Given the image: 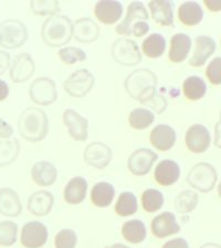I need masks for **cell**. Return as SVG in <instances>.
<instances>
[{
	"instance_id": "cell-1",
	"label": "cell",
	"mask_w": 221,
	"mask_h": 248,
	"mask_svg": "<svg viewBox=\"0 0 221 248\" xmlns=\"http://www.w3.org/2000/svg\"><path fill=\"white\" fill-rule=\"evenodd\" d=\"M19 133L30 142H39L49 133V121L42 109L29 107L20 115L18 121Z\"/></svg>"
},
{
	"instance_id": "cell-2",
	"label": "cell",
	"mask_w": 221,
	"mask_h": 248,
	"mask_svg": "<svg viewBox=\"0 0 221 248\" xmlns=\"http://www.w3.org/2000/svg\"><path fill=\"white\" fill-rule=\"evenodd\" d=\"M41 35L43 41L49 46H66L73 37V25L67 16H54L44 21Z\"/></svg>"
},
{
	"instance_id": "cell-3",
	"label": "cell",
	"mask_w": 221,
	"mask_h": 248,
	"mask_svg": "<svg viewBox=\"0 0 221 248\" xmlns=\"http://www.w3.org/2000/svg\"><path fill=\"white\" fill-rule=\"evenodd\" d=\"M28 30L25 23L16 19H7L0 23V46L6 49H18L25 45Z\"/></svg>"
},
{
	"instance_id": "cell-4",
	"label": "cell",
	"mask_w": 221,
	"mask_h": 248,
	"mask_svg": "<svg viewBox=\"0 0 221 248\" xmlns=\"http://www.w3.org/2000/svg\"><path fill=\"white\" fill-rule=\"evenodd\" d=\"M217 179H218V173L216 169L207 162H200L196 165L187 175L188 185L204 193L214 189Z\"/></svg>"
},
{
	"instance_id": "cell-5",
	"label": "cell",
	"mask_w": 221,
	"mask_h": 248,
	"mask_svg": "<svg viewBox=\"0 0 221 248\" xmlns=\"http://www.w3.org/2000/svg\"><path fill=\"white\" fill-rule=\"evenodd\" d=\"M111 53L116 62L125 66L137 65L142 61V54L137 45L127 38L116 40L112 46Z\"/></svg>"
},
{
	"instance_id": "cell-6",
	"label": "cell",
	"mask_w": 221,
	"mask_h": 248,
	"mask_svg": "<svg viewBox=\"0 0 221 248\" xmlns=\"http://www.w3.org/2000/svg\"><path fill=\"white\" fill-rule=\"evenodd\" d=\"M94 83V75L86 69H81L75 71L69 78L64 81L63 87L72 97L81 98L90 93Z\"/></svg>"
},
{
	"instance_id": "cell-7",
	"label": "cell",
	"mask_w": 221,
	"mask_h": 248,
	"mask_svg": "<svg viewBox=\"0 0 221 248\" xmlns=\"http://www.w3.org/2000/svg\"><path fill=\"white\" fill-rule=\"evenodd\" d=\"M157 78L151 70L140 69L134 71L126 78L125 89L133 98L137 99L144 92L156 87Z\"/></svg>"
},
{
	"instance_id": "cell-8",
	"label": "cell",
	"mask_w": 221,
	"mask_h": 248,
	"mask_svg": "<svg viewBox=\"0 0 221 248\" xmlns=\"http://www.w3.org/2000/svg\"><path fill=\"white\" fill-rule=\"evenodd\" d=\"M29 95L35 104L48 106L57 101V86H55V83L51 78H39L31 83Z\"/></svg>"
},
{
	"instance_id": "cell-9",
	"label": "cell",
	"mask_w": 221,
	"mask_h": 248,
	"mask_svg": "<svg viewBox=\"0 0 221 248\" xmlns=\"http://www.w3.org/2000/svg\"><path fill=\"white\" fill-rule=\"evenodd\" d=\"M84 160L96 169H105L113 158V153L107 145L100 141L87 145L83 154Z\"/></svg>"
},
{
	"instance_id": "cell-10",
	"label": "cell",
	"mask_w": 221,
	"mask_h": 248,
	"mask_svg": "<svg viewBox=\"0 0 221 248\" xmlns=\"http://www.w3.org/2000/svg\"><path fill=\"white\" fill-rule=\"evenodd\" d=\"M158 155L151 149L140 148L134 151L128 158L127 167L134 175H145L151 171L152 167L157 161Z\"/></svg>"
},
{
	"instance_id": "cell-11",
	"label": "cell",
	"mask_w": 221,
	"mask_h": 248,
	"mask_svg": "<svg viewBox=\"0 0 221 248\" xmlns=\"http://www.w3.org/2000/svg\"><path fill=\"white\" fill-rule=\"evenodd\" d=\"M148 13L145 5L142 1H133L128 5L125 19L116 27V32L122 35L132 34V30L135 25L140 21H147Z\"/></svg>"
},
{
	"instance_id": "cell-12",
	"label": "cell",
	"mask_w": 221,
	"mask_h": 248,
	"mask_svg": "<svg viewBox=\"0 0 221 248\" xmlns=\"http://www.w3.org/2000/svg\"><path fill=\"white\" fill-rule=\"evenodd\" d=\"M48 230L44 224L34 221L27 223L21 231V244L26 248H40L48 241Z\"/></svg>"
},
{
	"instance_id": "cell-13",
	"label": "cell",
	"mask_w": 221,
	"mask_h": 248,
	"mask_svg": "<svg viewBox=\"0 0 221 248\" xmlns=\"http://www.w3.org/2000/svg\"><path fill=\"white\" fill-rule=\"evenodd\" d=\"M63 122L72 138L76 141H85L88 137V121L73 109H66Z\"/></svg>"
},
{
	"instance_id": "cell-14",
	"label": "cell",
	"mask_w": 221,
	"mask_h": 248,
	"mask_svg": "<svg viewBox=\"0 0 221 248\" xmlns=\"http://www.w3.org/2000/svg\"><path fill=\"white\" fill-rule=\"evenodd\" d=\"M211 142L210 133L204 125L196 124L188 128L186 133V146L191 153L203 154Z\"/></svg>"
},
{
	"instance_id": "cell-15",
	"label": "cell",
	"mask_w": 221,
	"mask_h": 248,
	"mask_svg": "<svg viewBox=\"0 0 221 248\" xmlns=\"http://www.w3.org/2000/svg\"><path fill=\"white\" fill-rule=\"evenodd\" d=\"M35 64L30 54L22 53L14 59L10 66V78L15 83H22L34 73Z\"/></svg>"
},
{
	"instance_id": "cell-16",
	"label": "cell",
	"mask_w": 221,
	"mask_h": 248,
	"mask_svg": "<svg viewBox=\"0 0 221 248\" xmlns=\"http://www.w3.org/2000/svg\"><path fill=\"white\" fill-rule=\"evenodd\" d=\"M152 233L155 237L165 238L170 235H175L180 231L179 224L176 217L170 212H164L152 221Z\"/></svg>"
},
{
	"instance_id": "cell-17",
	"label": "cell",
	"mask_w": 221,
	"mask_h": 248,
	"mask_svg": "<svg viewBox=\"0 0 221 248\" xmlns=\"http://www.w3.org/2000/svg\"><path fill=\"white\" fill-rule=\"evenodd\" d=\"M94 14L99 21L104 25H113L122 18L123 5L119 1L103 0V1L96 2Z\"/></svg>"
},
{
	"instance_id": "cell-18",
	"label": "cell",
	"mask_w": 221,
	"mask_h": 248,
	"mask_svg": "<svg viewBox=\"0 0 221 248\" xmlns=\"http://www.w3.org/2000/svg\"><path fill=\"white\" fill-rule=\"evenodd\" d=\"M180 175V168L178 163L172 160H163L155 168L154 178L158 185L170 186L178 181Z\"/></svg>"
},
{
	"instance_id": "cell-19",
	"label": "cell",
	"mask_w": 221,
	"mask_h": 248,
	"mask_svg": "<svg viewBox=\"0 0 221 248\" xmlns=\"http://www.w3.org/2000/svg\"><path fill=\"white\" fill-rule=\"evenodd\" d=\"M152 17L160 26H174L175 3L170 0H153L148 3Z\"/></svg>"
},
{
	"instance_id": "cell-20",
	"label": "cell",
	"mask_w": 221,
	"mask_h": 248,
	"mask_svg": "<svg viewBox=\"0 0 221 248\" xmlns=\"http://www.w3.org/2000/svg\"><path fill=\"white\" fill-rule=\"evenodd\" d=\"M176 131L168 125H157L151 133V142L159 151H168L175 146Z\"/></svg>"
},
{
	"instance_id": "cell-21",
	"label": "cell",
	"mask_w": 221,
	"mask_h": 248,
	"mask_svg": "<svg viewBox=\"0 0 221 248\" xmlns=\"http://www.w3.org/2000/svg\"><path fill=\"white\" fill-rule=\"evenodd\" d=\"M195 53L190 59L189 64L191 66H203L207 60L214 54L216 51V43L214 39L207 35H199L195 39Z\"/></svg>"
},
{
	"instance_id": "cell-22",
	"label": "cell",
	"mask_w": 221,
	"mask_h": 248,
	"mask_svg": "<svg viewBox=\"0 0 221 248\" xmlns=\"http://www.w3.org/2000/svg\"><path fill=\"white\" fill-rule=\"evenodd\" d=\"M54 203L52 193L48 191H38L31 195L28 201V210L35 217H44L49 214Z\"/></svg>"
},
{
	"instance_id": "cell-23",
	"label": "cell",
	"mask_w": 221,
	"mask_h": 248,
	"mask_svg": "<svg viewBox=\"0 0 221 248\" xmlns=\"http://www.w3.org/2000/svg\"><path fill=\"white\" fill-rule=\"evenodd\" d=\"M100 35V28L90 18L76 20L73 25V37L81 43H91Z\"/></svg>"
},
{
	"instance_id": "cell-24",
	"label": "cell",
	"mask_w": 221,
	"mask_h": 248,
	"mask_svg": "<svg viewBox=\"0 0 221 248\" xmlns=\"http://www.w3.org/2000/svg\"><path fill=\"white\" fill-rule=\"evenodd\" d=\"M87 192V181L82 177L72 178L68 182L67 186L64 187L63 198L64 201L71 204V205H76L84 201L86 197Z\"/></svg>"
},
{
	"instance_id": "cell-25",
	"label": "cell",
	"mask_w": 221,
	"mask_h": 248,
	"mask_svg": "<svg viewBox=\"0 0 221 248\" xmlns=\"http://www.w3.org/2000/svg\"><path fill=\"white\" fill-rule=\"evenodd\" d=\"M34 181L40 186H49L53 185L58 178V170L51 162H35L31 169Z\"/></svg>"
},
{
	"instance_id": "cell-26",
	"label": "cell",
	"mask_w": 221,
	"mask_h": 248,
	"mask_svg": "<svg viewBox=\"0 0 221 248\" xmlns=\"http://www.w3.org/2000/svg\"><path fill=\"white\" fill-rule=\"evenodd\" d=\"M191 47V39L185 33H176L170 39L168 58L172 63H180L186 60Z\"/></svg>"
},
{
	"instance_id": "cell-27",
	"label": "cell",
	"mask_w": 221,
	"mask_h": 248,
	"mask_svg": "<svg viewBox=\"0 0 221 248\" xmlns=\"http://www.w3.org/2000/svg\"><path fill=\"white\" fill-rule=\"evenodd\" d=\"M21 211L22 206L17 192L9 187L0 190V214L15 217L20 215Z\"/></svg>"
},
{
	"instance_id": "cell-28",
	"label": "cell",
	"mask_w": 221,
	"mask_h": 248,
	"mask_svg": "<svg viewBox=\"0 0 221 248\" xmlns=\"http://www.w3.org/2000/svg\"><path fill=\"white\" fill-rule=\"evenodd\" d=\"M178 18L186 26H196L204 19V11L198 2L186 1L179 6Z\"/></svg>"
},
{
	"instance_id": "cell-29",
	"label": "cell",
	"mask_w": 221,
	"mask_h": 248,
	"mask_svg": "<svg viewBox=\"0 0 221 248\" xmlns=\"http://www.w3.org/2000/svg\"><path fill=\"white\" fill-rule=\"evenodd\" d=\"M115 197L114 186L108 182H98L91 191V201L98 207H107Z\"/></svg>"
},
{
	"instance_id": "cell-30",
	"label": "cell",
	"mask_w": 221,
	"mask_h": 248,
	"mask_svg": "<svg viewBox=\"0 0 221 248\" xmlns=\"http://www.w3.org/2000/svg\"><path fill=\"white\" fill-rule=\"evenodd\" d=\"M20 145L17 138L0 136V167L9 166L17 159Z\"/></svg>"
},
{
	"instance_id": "cell-31",
	"label": "cell",
	"mask_w": 221,
	"mask_h": 248,
	"mask_svg": "<svg viewBox=\"0 0 221 248\" xmlns=\"http://www.w3.org/2000/svg\"><path fill=\"white\" fill-rule=\"evenodd\" d=\"M123 237L132 244H139L145 241L147 230L145 224L139 219H131L125 222L122 227Z\"/></svg>"
},
{
	"instance_id": "cell-32",
	"label": "cell",
	"mask_w": 221,
	"mask_h": 248,
	"mask_svg": "<svg viewBox=\"0 0 221 248\" xmlns=\"http://www.w3.org/2000/svg\"><path fill=\"white\" fill-rule=\"evenodd\" d=\"M142 50L151 59L162 57L166 50V39L160 33H152L143 41Z\"/></svg>"
},
{
	"instance_id": "cell-33",
	"label": "cell",
	"mask_w": 221,
	"mask_h": 248,
	"mask_svg": "<svg viewBox=\"0 0 221 248\" xmlns=\"http://www.w3.org/2000/svg\"><path fill=\"white\" fill-rule=\"evenodd\" d=\"M184 95L189 101H199L207 93V85L199 77H189L183 84Z\"/></svg>"
},
{
	"instance_id": "cell-34",
	"label": "cell",
	"mask_w": 221,
	"mask_h": 248,
	"mask_svg": "<svg viewBox=\"0 0 221 248\" xmlns=\"http://www.w3.org/2000/svg\"><path fill=\"white\" fill-rule=\"evenodd\" d=\"M138 210L137 199L132 192H123L119 194L118 202L115 204V212L119 217H126L135 214Z\"/></svg>"
},
{
	"instance_id": "cell-35",
	"label": "cell",
	"mask_w": 221,
	"mask_h": 248,
	"mask_svg": "<svg viewBox=\"0 0 221 248\" xmlns=\"http://www.w3.org/2000/svg\"><path fill=\"white\" fill-rule=\"evenodd\" d=\"M137 99L143 105L150 107V108L155 110L157 114H162L167 107V101L163 96L156 93V87L145 91L143 94L139 95Z\"/></svg>"
},
{
	"instance_id": "cell-36",
	"label": "cell",
	"mask_w": 221,
	"mask_h": 248,
	"mask_svg": "<svg viewBox=\"0 0 221 248\" xmlns=\"http://www.w3.org/2000/svg\"><path fill=\"white\" fill-rule=\"evenodd\" d=\"M199 202V197L196 192L185 190L176 198V210L180 214H188L194 211Z\"/></svg>"
},
{
	"instance_id": "cell-37",
	"label": "cell",
	"mask_w": 221,
	"mask_h": 248,
	"mask_svg": "<svg viewBox=\"0 0 221 248\" xmlns=\"http://www.w3.org/2000/svg\"><path fill=\"white\" fill-rule=\"evenodd\" d=\"M155 121V115L145 108H135L131 111L128 122L130 125L137 130H143L150 127Z\"/></svg>"
},
{
	"instance_id": "cell-38",
	"label": "cell",
	"mask_w": 221,
	"mask_h": 248,
	"mask_svg": "<svg viewBox=\"0 0 221 248\" xmlns=\"http://www.w3.org/2000/svg\"><path fill=\"white\" fill-rule=\"evenodd\" d=\"M165 199L160 191L156 189H147L142 194V205L143 209L148 213H154L162 209Z\"/></svg>"
},
{
	"instance_id": "cell-39",
	"label": "cell",
	"mask_w": 221,
	"mask_h": 248,
	"mask_svg": "<svg viewBox=\"0 0 221 248\" xmlns=\"http://www.w3.org/2000/svg\"><path fill=\"white\" fill-rule=\"evenodd\" d=\"M18 226L10 221L0 222V246H11L17 241Z\"/></svg>"
},
{
	"instance_id": "cell-40",
	"label": "cell",
	"mask_w": 221,
	"mask_h": 248,
	"mask_svg": "<svg viewBox=\"0 0 221 248\" xmlns=\"http://www.w3.org/2000/svg\"><path fill=\"white\" fill-rule=\"evenodd\" d=\"M59 57L66 64H75L86 60V53L80 47L67 46L59 51Z\"/></svg>"
},
{
	"instance_id": "cell-41",
	"label": "cell",
	"mask_w": 221,
	"mask_h": 248,
	"mask_svg": "<svg viewBox=\"0 0 221 248\" xmlns=\"http://www.w3.org/2000/svg\"><path fill=\"white\" fill-rule=\"evenodd\" d=\"M30 7L32 11L35 15L39 16H53L60 10V5L58 1H47V0H43V1H38V0H34V1H31Z\"/></svg>"
},
{
	"instance_id": "cell-42",
	"label": "cell",
	"mask_w": 221,
	"mask_h": 248,
	"mask_svg": "<svg viewBox=\"0 0 221 248\" xmlns=\"http://www.w3.org/2000/svg\"><path fill=\"white\" fill-rule=\"evenodd\" d=\"M78 244V236L72 230H61L55 235L54 246L55 248H75Z\"/></svg>"
},
{
	"instance_id": "cell-43",
	"label": "cell",
	"mask_w": 221,
	"mask_h": 248,
	"mask_svg": "<svg viewBox=\"0 0 221 248\" xmlns=\"http://www.w3.org/2000/svg\"><path fill=\"white\" fill-rule=\"evenodd\" d=\"M206 75L209 81L214 85L221 84V58H215L208 64Z\"/></svg>"
},
{
	"instance_id": "cell-44",
	"label": "cell",
	"mask_w": 221,
	"mask_h": 248,
	"mask_svg": "<svg viewBox=\"0 0 221 248\" xmlns=\"http://www.w3.org/2000/svg\"><path fill=\"white\" fill-rule=\"evenodd\" d=\"M148 31H150V25H148L147 21H140L133 28L132 34H134L137 38H140L144 37Z\"/></svg>"
},
{
	"instance_id": "cell-45",
	"label": "cell",
	"mask_w": 221,
	"mask_h": 248,
	"mask_svg": "<svg viewBox=\"0 0 221 248\" xmlns=\"http://www.w3.org/2000/svg\"><path fill=\"white\" fill-rule=\"evenodd\" d=\"M162 248H189L188 242L184 238H175L164 244Z\"/></svg>"
},
{
	"instance_id": "cell-46",
	"label": "cell",
	"mask_w": 221,
	"mask_h": 248,
	"mask_svg": "<svg viewBox=\"0 0 221 248\" xmlns=\"http://www.w3.org/2000/svg\"><path fill=\"white\" fill-rule=\"evenodd\" d=\"M14 134V129L9 124L0 118V136L1 137H11Z\"/></svg>"
},
{
	"instance_id": "cell-47",
	"label": "cell",
	"mask_w": 221,
	"mask_h": 248,
	"mask_svg": "<svg viewBox=\"0 0 221 248\" xmlns=\"http://www.w3.org/2000/svg\"><path fill=\"white\" fill-rule=\"evenodd\" d=\"M10 64V55L6 52L0 51V75L5 72Z\"/></svg>"
},
{
	"instance_id": "cell-48",
	"label": "cell",
	"mask_w": 221,
	"mask_h": 248,
	"mask_svg": "<svg viewBox=\"0 0 221 248\" xmlns=\"http://www.w3.org/2000/svg\"><path fill=\"white\" fill-rule=\"evenodd\" d=\"M204 5L210 11H221V0H204Z\"/></svg>"
},
{
	"instance_id": "cell-49",
	"label": "cell",
	"mask_w": 221,
	"mask_h": 248,
	"mask_svg": "<svg viewBox=\"0 0 221 248\" xmlns=\"http://www.w3.org/2000/svg\"><path fill=\"white\" fill-rule=\"evenodd\" d=\"M8 95H9V86L3 79H0V102L5 101Z\"/></svg>"
},
{
	"instance_id": "cell-50",
	"label": "cell",
	"mask_w": 221,
	"mask_h": 248,
	"mask_svg": "<svg viewBox=\"0 0 221 248\" xmlns=\"http://www.w3.org/2000/svg\"><path fill=\"white\" fill-rule=\"evenodd\" d=\"M215 131H216V137H215V145L216 147H218L221 149V119L219 123H217L216 128H215Z\"/></svg>"
},
{
	"instance_id": "cell-51",
	"label": "cell",
	"mask_w": 221,
	"mask_h": 248,
	"mask_svg": "<svg viewBox=\"0 0 221 248\" xmlns=\"http://www.w3.org/2000/svg\"><path fill=\"white\" fill-rule=\"evenodd\" d=\"M200 248H221V246L218 245V244H215V243H207Z\"/></svg>"
},
{
	"instance_id": "cell-52",
	"label": "cell",
	"mask_w": 221,
	"mask_h": 248,
	"mask_svg": "<svg viewBox=\"0 0 221 248\" xmlns=\"http://www.w3.org/2000/svg\"><path fill=\"white\" fill-rule=\"evenodd\" d=\"M110 248H131V247L123 245V244H114V245H112Z\"/></svg>"
},
{
	"instance_id": "cell-53",
	"label": "cell",
	"mask_w": 221,
	"mask_h": 248,
	"mask_svg": "<svg viewBox=\"0 0 221 248\" xmlns=\"http://www.w3.org/2000/svg\"><path fill=\"white\" fill-rule=\"evenodd\" d=\"M218 193H219V197L221 198V182H220V185L218 186Z\"/></svg>"
},
{
	"instance_id": "cell-54",
	"label": "cell",
	"mask_w": 221,
	"mask_h": 248,
	"mask_svg": "<svg viewBox=\"0 0 221 248\" xmlns=\"http://www.w3.org/2000/svg\"><path fill=\"white\" fill-rule=\"evenodd\" d=\"M220 117H221V113H220Z\"/></svg>"
}]
</instances>
